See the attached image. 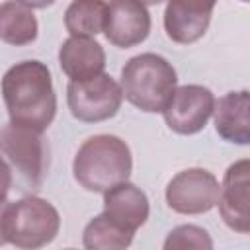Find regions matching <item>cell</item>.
<instances>
[{
  "mask_svg": "<svg viewBox=\"0 0 250 250\" xmlns=\"http://www.w3.org/2000/svg\"><path fill=\"white\" fill-rule=\"evenodd\" d=\"M0 88L10 123L39 133L49 129L57 113V94L45 62L35 59L16 62L4 72Z\"/></svg>",
  "mask_w": 250,
  "mask_h": 250,
  "instance_id": "6da1fadb",
  "label": "cell"
},
{
  "mask_svg": "<svg viewBox=\"0 0 250 250\" xmlns=\"http://www.w3.org/2000/svg\"><path fill=\"white\" fill-rule=\"evenodd\" d=\"M133 170V156L129 145L117 135L88 137L74 154V180L94 193H105L109 188L129 182Z\"/></svg>",
  "mask_w": 250,
  "mask_h": 250,
  "instance_id": "7a4b0ae2",
  "label": "cell"
},
{
  "mask_svg": "<svg viewBox=\"0 0 250 250\" xmlns=\"http://www.w3.org/2000/svg\"><path fill=\"white\" fill-rule=\"evenodd\" d=\"M123 98L145 113L164 111L174 90L178 74L172 62L156 53H141L131 57L121 68L119 80Z\"/></svg>",
  "mask_w": 250,
  "mask_h": 250,
  "instance_id": "3957f363",
  "label": "cell"
},
{
  "mask_svg": "<svg viewBox=\"0 0 250 250\" xmlns=\"http://www.w3.org/2000/svg\"><path fill=\"white\" fill-rule=\"evenodd\" d=\"M61 229V215L43 197L27 195L10 201L4 215L6 242L20 250H39L51 244Z\"/></svg>",
  "mask_w": 250,
  "mask_h": 250,
  "instance_id": "277c9868",
  "label": "cell"
},
{
  "mask_svg": "<svg viewBox=\"0 0 250 250\" xmlns=\"http://www.w3.org/2000/svg\"><path fill=\"white\" fill-rule=\"evenodd\" d=\"M123 102L119 82L102 72L84 82H68L66 104L74 119L82 123H100L111 119Z\"/></svg>",
  "mask_w": 250,
  "mask_h": 250,
  "instance_id": "5b68a950",
  "label": "cell"
},
{
  "mask_svg": "<svg viewBox=\"0 0 250 250\" xmlns=\"http://www.w3.org/2000/svg\"><path fill=\"white\" fill-rule=\"evenodd\" d=\"M0 154H4L25 184L37 188L47 172L49 156L43 133L8 123L0 129Z\"/></svg>",
  "mask_w": 250,
  "mask_h": 250,
  "instance_id": "8992f818",
  "label": "cell"
},
{
  "mask_svg": "<svg viewBox=\"0 0 250 250\" xmlns=\"http://www.w3.org/2000/svg\"><path fill=\"white\" fill-rule=\"evenodd\" d=\"M221 184L205 168H188L178 172L166 186V203L180 215H201L219 201Z\"/></svg>",
  "mask_w": 250,
  "mask_h": 250,
  "instance_id": "52a82bcc",
  "label": "cell"
},
{
  "mask_svg": "<svg viewBox=\"0 0 250 250\" xmlns=\"http://www.w3.org/2000/svg\"><path fill=\"white\" fill-rule=\"evenodd\" d=\"M213 107L215 96L209 88L201 84H184L174 90L162 115L170 131L178 135H195L207 125Z\"/></svg>",
  "mask_w": 250,
  "mask_h": 250,
  "instance_id": "ba28073f",
  "label": "cell"
},
{
  "mask_svg": "<svg viewBox=\"0 0 250 250\" xmlns=\"http://www.w3.org/2000/svg\"><path fill=\"white\" fill-rule=\"evenodd\" d=\"M219 213L225 225L240 234L250 232V160L240 158L232 162L221 184Z\"/></svg>",
  "mask_w": 250,
  "mask_h": 250,
  "instance_id": "9c48e42d",
  "label": "cell"
},
{
  "mask_svg": "<svg viewBox=\"0 0 250 250\" xmlns=\"http://www.w3.org/2000/svg\"><path fill=\"white\" fill-rule=\"evenodd\" d=\"M150 33L148 8L137 0L105 2L104 35L119 49H129L143 43Z\"/></svg>",
  "mask_w": 250,
  "mask_h": 250,
  "instance_id": "30bf717a",
  "label": "cell"
},
{
  "mask_svg": "<svg viewBox=\"0 0 250 250\" xmlns=\"http://www.w3.org/2000/svg\"><path fill=\"white\" fill-rule=\"evenodd\" d=\"M213 10L215 2H168L164 8V31L174 43H195L205 35Z\"/></svg>",
  "mask_w": 250,
  "mask_h": 250,
  "instance_id": "8fae6325",
  "label": "cell"
},
{
  "mask_svg": "<svg viewBox=\"0 0 250 250\" xmlns=\"http://www.w3.org/2000/svg\"><path fill=\"white\" fill-rule=\"evenodd\" d=\"M146 193L131 182H121L104 193V215L129 232H137L148 219Z\"/></svg>",
  "mask_w": 250,
  "mask_h": 250,
  "instance_id": "7c38bea8",
  "label": "cell"
},
{
  "mask_svg": "<svg viewBox=\"0 0 250 250\" xmlns=\"http://www.w3.org/2000/svg\"><path fill=\"white\" fill-rule=\"evenodd\" d=\"M59 64L70 82H84L104 72L105 51L94 37H68L59 47Z\"/></svg>",
  "mask_w": 250,
  "mask_h": 250,
  "instance_id": "4fadbf2b",
  "label": "cell"
},
{
  "mask_svg": "<svg viewBox=\"0 0 250 250\" xmlns=\"http://www.w3.org/2000/svg\"><path fill=\"white\" fill-rule=\"evenodd\" d=\"M215 131L223 141L234 145L250 143V94L248 90L227 92L215 100Z\"/></svg>",
  "mask_w": 250,
  "mask_h": 250,
  "instance_id": "5bb4252c",
  "label": "cell"
},
{
  "mask_svg": "<svg viewBox=\"0 0 250 250\" xmlns=\"http://www.w3.org/2000/svg\"><path fill=\"white\" fill-rule=\"evenodd\" d=\"M37 18L29 2H2L0 4V41L23 47L37 39Z\"/></svg>",
  "mask_w": 250,
  "mask_h": 250,
  "instance_id": "9a60e30c",
  "label": "cell"
},
{
  "mask_svg": "<svg viewBox=\"0 0 250 250\" xmlns=\"http://www.w3.org/2000/svg\"><path fill=\"white\" fill-rule=\"evenodd\" d=\"M105 2L74 0L64 10V27L70 37H96L104 31Z\"/></svg>",
  "mask_w": 250,
  "mask_h": 250,
  "instance_id": "2e32d148",
  "label": "cell"
},
{
  "mask_svg": "<svg viewBox=\"0 0 250 250\" xmlns=\"http://www.w3.org/2000/svg\"><path fill=\"white\" fill-rule=\"evenodd\" d=\"M133 232L109 221L104 213L96 215L82 232L84 250H127L133 242Z\"/></svg>",
  "mask_w": 250,
  "mask_h": 250,
  "instance_id": "e0dca14e",
  "label": "cell"
},
{
  "mask_svg": "<svg viewBox=\"0 0 250 250\" xmlns=\"http://www.w3.org/2000/svg\"><path fill=\"white\" fill-rule=\"evenodd\" d=\"M162 250H213V238L199 225H178L166 234Z\"/></svg>",
  "mask_w": 250,
  "mask_h": 250,
  "instance_id": "ac0fdd59",
  "label": "cell"
},
{
  "mask_svg": "<svg viewBox=\"0 0 250 250\" xmlns=\"http://www.w3.org/2000/svg\"><path fill=\"white\" fill-rule=\"evenodd\" d=\"M12 180H14L12 168L4 160V156H0V203L6 201V195H8L10 188H12Z\"/></svg>",
  "mask_w": 250,
  "mask_h": 250,
  "instance_id": "d6986e66",
  "label": "cell"
},
{
  "mask_svg": "<svg viewBox=\"0 0 250 250\" xmlns=\"http://www.w3.org/2000/svg\"><path fill=\"white\" fill-rule=\"evenodd\" d=\"M10 201H2L0 203V246L6 244V234H4V215H6V207Z\"/></svg>",
  "mask_w": 250,
  "mask_h": 250,
  "instance_id": "ffe728a7",
  "label": "cell"
},
{
  "mask_svg": "<svg viewBox=\"0 0 250 250\" xmlns=\"http://www.w3.org/2000/svg\"><path fill=\"white\" fill-rule=\"evenodd\" d=\"M66 250H74V248H66Z\"/></svg>",
  "mask_w": 250,
  "mask_h": 250,
  "instance_id": "44dd1931",
  "label": "cell"
}]
</instances>
